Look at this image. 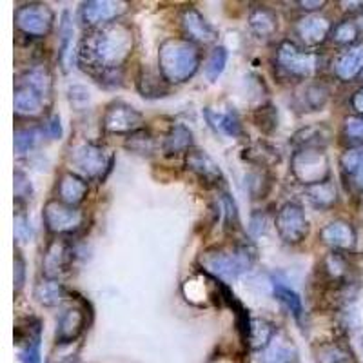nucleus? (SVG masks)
<instances>
[{
    "label": "nucleus",
    "mask_w": 363,
    "mask_h": 363,
    "mask_svg": "<svg viewBox=\"0 0 363 363\" xmlns=\"http://www.w3.org/2000/svg\"><path fill=\"white\" fill-rule=\"evenodd\" d=\"M133 50V29L122 22H111L95 28L80 40L77 64L102 86H116Z\"/></svg>",
    "instance_id": "nucleus-1"
},
{
    "label": "nucleus",
    "mask_w": 363,
    "mask_h": 363,
    "mask_svg": "<svg viewBox=\"0 0 363 363\" xmlns=\"http://www.w3.org/2000/svg\"><path fill=\"white\" fill-rule=\"evenodd\" d=\"M202 55L199 45L187 38H167L158 50V69L167 84H184L199 71Z\"/></svg>",
    "instance_id": "nucleus-2"
},
{
    "label": "nucleus",
    "mask_w": 363,
    "mask_h": 363,
    "mask_svg": "<svg viewBox=\"0 0 363 363\" xmlns=\"http://www.w3.org/2000/svg\"><path fill=\"white\" fill-rule=\"evenodd\" d=\"M256 260V251L247 244L235 247H209L200 255L199 264L206 274L220 281H235L251 271Z\"/></svg>",
    "instance_id": "nucleus-3"
},
{
    "label": "nucleus",
    "mask_w": 363,
    "mask_h": 363,
    "mask_svg": "<svg viewBox=\"0 0 363 363\" xmlns=\"http://www.w3.org/2000/svg\"><path fill=\"white\" fill-rule=\"evenodd\" d=\"M50 69L33 66L24 71L15 84V113L21 116H37L44 111L45 99L51 95Z\"/></svg>",
    "instance_id": "nucleus-4"
},
{
    "label": "nucleus",
    "mask_w": 363,
    "mask_h": 363,
    "mask_svg": "<svg viewBox=\"0 0 363 363\" xmlns=\"http://www.w3.org/2000/svg\"><path fill=\"white\" fill-rule=\"evenodd\" d=\"M67 162L73 173L80 174L86 180H104L111 169L113 157H109L102 145L84 142L71 147Z\"/></svg>",
    "instance_id": "nucleus-5"
},
{
    "label": "nucleus",
    "mask_w": 363,
    "mask_h": 363,
    "mask_svg": "<svg viewBox=\"0 0 363 363\" xmlns=\"http://www.w3.org/2000/svg\"><path fill=\"white\" fill-rule=\"evenodd\" d=\"M294 178L306 187L330 180V162L323 149H298L291 158Z\"/></svg>",
    "instance_id": "nucleus-6"
},
{
    "label": "nucleus",
    "mask_w": 363,
    "mask_h": 363,
    "mask_svg": "<svg viewBox=\"0 0 363 363\" xmlns=\"http://www.w3.org/2000/svg\"><path fill=\"white\" fill-rule=\"evenodd\" d=\"M277 64L287 77L306 80L320 67V57L311 51L300 50L294 42L284 40L277 50Z\"/></svg>",
    "instance_id": "nucleus-7"
},
{
    "label": "nucleus",
    "mask_w": 363,
    "mask_h": 363,
    "mask_svg": "<svg viewBox=\"0 0 363 363\" xmlns=\"http://www.w3.org/2000/svg\"><path fill=\"white\" fill-rule=\"evenodd\" d=\"M55 24V13L48 4L31 2L24 4L15 13V26L26 37L42 38L51 33Z\"/></svg>",
    "instance_id": "nucleus-8"
},
{
    "label": "nucleus",
    "mask_w": 363,
    "mask_h": 363,
    "mask_svg": "<svg viewBox=\"0 0 363 363\" xmlns=\"http://www.w3.org/2000/svg\"><path fill=\"white\" fill-rule=\"evenodd\" d=\"M42 218H44L45 229L51 235H73L84 225V213L80 209L67 203L60 202V200H50L44 206L42 211Z\"/></svg>",
    "instance_id": "nucleus-9"
},
{
    "label": "nucleus",
    "mask_w": 363,
    "mask_h": 363,
    "mask_svg": "<svg viewBox=\"0 0 363 363\" xmlns=\"http://www.w3.org/2000/svg\"><path fill=\"white\" fill-rule=\"evenodd\" d=\"M274 225H277L278 236L289 245L301 244L307 238V235H309V220H307L306 211H303L300 203H284L278 209Z\"/></svg>",
    "instance_id": "nucleus-10"
},
{
    "label": "nucleus",
    "mask_w": 363,
    "mask_h": 363,
    "mask_svg": "<svg viewBox=\"0 0 363 363\" xmlns=\"http://www.w3.org/2000/svg\"><path fill=\"white\" fill-rule=\"evenodd\" d=\"M142 124H144V115L124 100H115L109 104L102 116L104 129L115 135H133L140 131Z\"/></svg>",
    "instance_id": "nucleus-11"
},
{
    "label": "nucleus",
    "mask_w": 363,
    "mask_h": 363,
    "mask_svg": "<svg viewBox=\"0 0 363 363\" xmlns=\"http://www.w3.org/2000/svg\"><path fill=\"white\" fill-rule=\"evenodd\" d=\"M128 11V2L122 0H89L80 8V21L87 28H102L111 24Z\"/></svg>",
    "instance_id": "nucleus-12"
},
{
    "label": "nucleus",
    "mask_w": 363,
    "mask_h": 363,
    "mask_svg": "<svg viewBox=\"0 0 363 363\" xmlns=\"http://www.w3.org/2000/svg\"><path fill=\"white\" fill-rule=\"evenodd\" d=\"M87 323L86 309L80 303H67L60 309L57 318V329H55V340L60 345H67L80 338Z\"/></svg>",
    "instance_id": "nucleus-13"
},
{
    "label": "nucleus",
    "mask_w": 363,
    "mask_h": 363,
    "mask_svg": "<svg viewBox=\"0 0 363 363\" xmlns=\"http://www.w3.org/2000/svg\"><path fill=\"white\" fill-rule=\"evenodd\" d=\"M186 167L207 187H220L225 182L220 165L200 149H191L186 155Z\"/></svg>",
    "instance_id": "nucleus-14"
},
{
    "label": "nucleus",
    "mask_w": 363,
    "mask_h": 363,
    "mask_svg": "<svg viewBox=\"0 0 363 363\" xmlns=\"http://www.w3.org/2000/svg\"><path fill=\"white\" fill-rule=\"evenodd\" d=\"M73 247L69 242L64 238L53 240L44 252V260H42V269H44L45 278H55L57 280L58 274L67 271V267L73 262Z\"/></svg>",
    "instance_id": "nucleus-15"
},
{
    "label": "nucleus",
    "mask_w": 363,
    "mask_h": 363,
    "mask_svg": "<svg viewBox=\"0 0 363 363\" xmlns=\"http://www.w3.org/2000/svg\"><path fill=\"white\" fill-rule=\"evenodd\" d=\"M182 28L186 31L187 40L194 44H213L218 40V31L206 21L196 8H187L182 15Z\"/></svg>",
    "instance_id": "nucleus-16"
},
{
    "label": "nucleus",
    "mask_w": 363,
    "mask_h": 363,
    "mask_svg": "<svg viewBox=\"0 0 363 363\" xmlns=\"http://www.w3.org/2000/svg\"><path fill=\"white\" fill-rule=\"evenodd\" d=\"M294 29H296V35L300 37V40L306 45H320L333 31L329 18L323 17V15H318V13H311V15L300 18Z\"/></svg>",
    "instance_id": "nucleus-17"
},
{
    "label": "nucleus",
    "mask_w": 363,
    "mask_h": 363,
    "mask_svg": "<svg viewBox=\"0 0 363 363\" xmlns=\"http://www.w3.org/2000/svg\"><path fill=\"white\" fill-rule=\"evenodd\" d=\"M333 71L343 82H351L358 74L363 73V40L349 45L345 51L336 57Z\"/></svg>",
    "instance_id": "nucleus-18"
},
{
    "label": "nucleus",
    "mask_w": 363,
    "mask_h": 363,
    "mask_svg": "<svg viewBox=\"0 0 363 363\" xmlns=\"http://www.w3.org/2000/svg\"><path fill=\"white\" fill-rule=\"evenodd\" d=\"M320 235L327 245L340 249V251H349L356 245L354 227L345 220H335V222L327 223Z\"/></svg>",
    "instance_id": "nucleus-19"
},
{
    "label": "nucleus",
    "mask_w": 363,
    "mask_h": 363,
    "mask_svg": "<svg viewBox=\"0 0 363 363\" xmlns=\"http://www.w3.org/2000/svg\"><path fill=\"white\" fill-rule=\"evenodd\" d=\"M87 191H89V187H87L86 178H82L80 174L64 173L62 177L58 178V200L67 203V206L77 207L79 203H82L84 199L87 196Z\"/></svg>",
    "instance_id": "nucleus-20"
},
{
    "label": "nucleus",
    "mask_w": 363,
    "mask_h": 363,
    "mask_svg": "<svg viewBox=\"0 0 363 363\" xmlns=\"http://www.w3.org/2000/svg\"><path fill=\"white\" fill-rule=\"evenodd\" d=\"M203 116H206L207 124L215 131L222 133L225 136H231V138H240L244 135V125H242V120H240L238 113L233 111V109H227V111H215V109L206 108L203 109Z\"/></svg>",
    "instance_id": "nucleus-21"
},
{
    "label": "nucleus",
    "mask_w": 363,
    "mask_h": 363,
    "mask_svg": "<svg viewBox=\"0 0 363 363\" xmlns=\"http://www.w3.org/2000/svg\"><path fill=\"white\" fill-rule=\"evenodd\" d=\"M193 145V131L186 124H173L169 131L165 133L162 151L165 157H177L182 153H189Z\"/></svg>",
    "instance_id": "nucleus-22"
},
{
    "label": "nucleus",
    "mask_w": 363,
    "mask_h": 363,
    "mask_svg": "<svg viewBox=\"0 0 363 363\" xmlns=\"http://www.w3.org/2000/svg\"><path fill=\"white\" fill-rule=\"evenodd\" d=\"M249 29L258 38H271L278 31V15L267 6H258L249 13Z\"/></svg>",
    "instance_id": "nucleus-23"
},
{
    "label": "nucleus",
    "mask_w": 363,
    "mask_h": 363,
    "mask_svg": "<svg viewBox=\"0 0 363 363\" xmlns=\"http://www.w3.org/2000/svg\"><path fill=\"white\" fill-rule=\"evenodd\" d=\"M271 289L272 296L277 298L281 306L293 314L296 322H301V318H303V301H301L300 294H298L293 287H289V285L285 284L280 277L271 278Z\"/></svg>",
    "instance_id": "nucleus-24"
},
{
    "label": "nucleus",
    "mask_w": 363,
    "mask_h": 363,
    "mask_svg": "<svg viewBox=\"0 0 363 363\" xmlns=\"http://www.w3.org/2000/svg\"><path fill=\"white\" fill-rule=\"evenodd\" d=\"M296 359V347L289 338L281 335L274 336V340L262 351V363H294Z\"/></svg>",
    "instance_id": "nucleus-25"
},
{
    "label": "nucleus",
    "mask_w": 363,
    "mask_h": 363,
    "mask_svg": "<svg viewBox=\"0 0 363 363\" xmlns=\"http://www.w3.org/2000/svg\"><path fill=\"white\" fill-rule=\"evenodd\" d=\"M316 363H356L354 352L345 342H327L320 343L314 349Z\"/></svg>",
    "instance_id": "nucleus-26"
},
{
    "label": "nucleus",
    "mask_w": 363,
    "mask_h": 363,
    "mask_svg": "<svg viewBox=\"0 0 363 363\" xmlns=\"http://www.w3.org/2000/svg\"><path fill=\"white\" fill-rule=\"evenodd\" d=\"M33 294L40 306L57 307L60 306L64 301V298H66V289H64V285L58 280H55V278L44 277L37 285H35Z\"/></svg>",
    "instance_id": "nucleus-27"
},
{
    "label": "nucleus",
    "mask_w": 363,
    "mask_h": 363,
    "mask_svg": "<svg viewBox=\"0 0 363 363\" xmlns=\"http://www.w3.org/2000/svg\"><path fill=\"white\" fill-rule=\"evenodd\" d=\"M306 194L309 202L313 203L316 209H330L335 207L338 202V189H336V184L333 180L322 182V184H316V186L306 187Z\"/></svg>",
    "instance_id": "nucleus-28"
},
{
    "label": "nucleus",
    "mask_w": 363,
    "mask_h": 363,
    "mask_svg": "<svg viewBox=\"0 0 363 363\" xmlns=\"http://www.w3.org/2000/svg\"><path fill=\"white\" fill-rule=\"evenodd\" d=\"M329 129L323 124L307 125V128L300 129V131L293 136V144L296 145L298 149H323L327 145V142H329Z\"/></svg>",
    "instance_id": "nucleus-29"
},
{
    "label": "nucleus",
    "mask_w": 363,
    "mask_h": 363,
    "mask_svg": "<svg viewBox=\"0 0 363 363\" xmlns=\"http://www.w3.org/2000/svg\"><path fill=\"white\" fill-rule=\"evenodd\" d=\"M277 335V327L272 325L271 322H267L264 318H252L247 345L251 347L252 351H264Z\"/></svg>",
    "instance_id": "nucleus-30"
},
{
    "label": "nucleus",
    "mask_w": 363,
    "mask_h": 363,
    "mask_svg": "<svg viewBox=\"0 0 363 363\" xmlns=\"http://www.w3.org/2000/svg\"><path fill=\"white\" fill-rule=\"evenodd\" d=\"M160 77L157 73L142 69V73L138 74V80H136V86H138V91L144 99H160V96L167 95V91L164 89L165 80Z\"/></svg>",
    "instance_id": "nucleus-31"
},
{
    "label": "nucleus",
    "mask_w": 363,
    "mask_h": 363,
    "mask_svg": "<svg viewBox=\"0 0 363 363\" xmlns=\"http://www.w3.org/2000/svg\"><path fill=\"white\" fill-rule=\"evenodd\" d=\"M44 129L38 125H26V128H17L15 131V151L17 155H28L29 151H33L35 145L40 140Z\"/></svg>",
    "instance_id": "nucleus-32"
},
{
    "label": "nucleus",
    "mask_w": 363,
    "mask_h": 363,
    "mask_svg": "<svg viewBox=\"0 0 363 363\" xmlns=\"http://www.w3.org/2000/svg\"><path fill=\"white\" fill-rule=\"evenodd\" d=\"M73 21H71L69 11H64L60 17V28H58V35H60V48H58V60L66 69V58L71 51V42H73Z\"/></svg>",
    "instance_id": "nucleus-33"
},
{
    "label": "nucleus",
    "mask_w": 363,
    "mask_h": 363,
    "mask_svg": "<svg viewBox=\"0 0 363 363\" xmlns=\"http://www.w3.org/2000/svg\"><path fill=\"white\" fill-rule=\"evenodd\" d=\"M252 122L262 133L269 135L278 128V111L272 104H264L252 113Z\"/></svg>",
    "instance_id": "nucleus-34"
},
{
    "label": "nucleus",
    "mask_w": 363,
    "mask_h": 363,
    "mask_svg": "<svg viewBox=\"0 0 363 363\" xmlns=\"http://www.w3.org/2000/svg\"><path fill=\"white\" fill-rule=\"evenodd\" d=\"M245 153H247L245 155V158H247L249 162H252V164L256 165H262V167H265V165H272L274 162L280 160V155H278L277 149L271 147V145L267 144H262V142L251 145Z\"/></svg>",
    "instance_id": "nucleus-35"
},
{
    "label": "nucleus",
    "mask_w": 363,
    "mask_h": 363,
    "mask_svg": "<svg viewBox=\"0 0 363 363\" xmlns=\"http://www.w3.org/2000/svg\"><path fill=\"white\" fill-rule=\"evenodd\" d=\"M227 60H229V51L223 45H218V48L211 51L209 58H207L206 62V77L211 82H215L220 74L223 73V69L227 66Z\"/></svg>",
    "instance_id": "nucleus-36"
},
{
    "label": "nucleus",
    "mask_w": 363,
    "mask_h": 363,
    "mask_svg": "<svg viewBox=\"0 0 363 363\" xmlns=\"http://www.w3.org/2000/svg\"><path fill=\"white\" fill-rule=\"evenodd\" d=\"M125 147L131 149L133 153L136 155H151L155 151V140L147 131L140 129V131H136L128 136Z\"/></svg>",
    "instance_id": "nucleus-37"
},
{
    "label": "nucleus",
    "mask_w": 363,
    "mask_h": 363,
    "mask_svg": "<svg viewBox=\"0 0 363 363\" xmlns=\"http://www.w3.org/2000/svg\"><path fill=\"white\" fill-rule=\"evenodd\" d=\"M327 100H329V91L322 84H313L303 93V106H307L311 111L322 109L327 104Z\"/></svg>",
    "instance_id": "nucleus-38"
},
{
    "label": "nucleus",
    "mask_w": 363,
    "mask_h": 363,
    "mask_svg": "<svg viewBox=\"0 0 363 363\" xmlns=\"http://www.w3.org/2000/svg\"><path fill=\"white\" fill-rule=\"evenodd\" d=\"M358 33H359V28L356 22L343 21L333 28V31H330V38H333V42H336V44H352V42L358 38Z\"/></svg>",
    "instance_id": "nucleus-39"
},
{
    "label": "nucleus",
    "mask_w": 363,
    "mask_h": 363,
    "mask_svg": "<svg viewBox=\"0 0 363 363\" xmlns=\"http://www.w3.org/2000/svg\"><path fill=\"white\" fill-rule=\"evenodd\" d=\"M220 209H222L223 213V220H225L227 229L238 227V207H236V202L227 191H223V193L220 194Z\"/></svg>",
    "instance_id": "nucleus-40"
},
{
    "label": "nucleus",
    "mask_w": 363,
    "mask_h": 363,
    "mask_svg": "<svg viewBox=\"0 0 363 363\" xmlns=\"http://www.w3.org/2000/svg\"><path fill=\"white\" fill-rule=\"evenodd\" d=\"M35 189L29 182L28 174L22 173L21 169L15 171V199H17L18 203H26L33 199Z\"/></svg>",
    "instance_id": "nucleus-41"
},
{
    "label": "nucleus",
    "mask_w": 363,
    "mask_h": 363,
    "mask_svg": "<svg viewBox=\"0 0 363 363\" xmlns=\"http://www.w3.org/2000/svg\"><path fill=\"white\" fill-rule=\"evenodd\" d=\"M15 238L18 244H29L33 240V227L24 211H18L15 215Z\"/></svg>",
    "instance_id": "nucleus-42"
},
{
    "label": "nucleus",
    "mask_w": 363,
    "mask_h": 363,
    "mask_svg": "<svg viewBox=\"0 0 363 363\" xmlns=\"http://www.w3.org/2000/svg\"><path fill=\"white\" fill-rule=\"evenodd\" d=\"M67 99H69L71 108L77 109V111H84V109L89 106V91L86 89L80 84H74V86L67 87Z\"/></svg>",
    "instance_id": "nucleus-43"
},
{
    "label": "nucleus",
    "mask_w": 363,
    "mask_h": 363,
    "mask_svg": "<svg viewBox=\"0 0 363 363\" xmlns=\"http://www.w3.org/2000/svg\"><path fill=\"white\" fill-rule=\"evenodd\" d=\"M363 158V147H351L347 149L345 153L340 157V165H342L343 173H347L349 177H352V174L356 173V169H358L359 162H362Z\"/></svg>",
    "instance_id": "nucleus-44"
},
{
    "label": "nucleus",
    "mask_w": 363,
    "mask_h": 363,
    "mask_svg": "<svg viewBox=\"0 0 363 363\" xmlns=\"http://www.w3.org/2000/svg\"><path fill=\"white\" fill-rule=\"evenodd\" d=\"M18 359H21V363H42L40 342H29L21 345V349H18Z\"/></svg>",
    "instance_id": "nucleus-45"
},
{
    "label": "nucleus",
    "mask_w": 363,
    "mask_h": 363,
    "mask_svg": "<svg viewBox=\"0 0 363 363\" xmlns=\"http://www.w3.org/2000/svg\"><path fill=\"white\" fill-rule=\"evenodd\" d=\"M345 135L351 140H363V115L349 116L345 120Z\"/></svg>",
    "instance_id": "nucleus-46"
},
{
    "label": "nucleus",
    "mask_w": 363,
    "mask_h": 363,
    "mask_svg": "<svg viewBox=\"0 0 363 363\" xmlns=\"http://www.w3.org/2000/svg\"><path fill=\"white\" fill-rule=\"evenodd\" d=\"M26 284V260L21 249L15 251V291L21 293Z\"/></svg>",
    "instance_id": "nucleus-47"
},
{
    "label": "nucleus",
    "mask_w": 363,
    "mask_h": 363,
    "mask_svg": "<svg viewBox=\"0 0 363 363\" xmlns=\"http://www.w3.org/2000/svg\"><path fill=\"white\" fill-rule=\"evenodd\" d=\"M45 135L53 138V140H58V138H62V124H60V115H51L50 120L45 122V128H44Z\"/></svg>",
    "instance_id": "nucleus-48"
},
{
    "label": "nucleus",
    "mask_w": 363,
    "mask_h": 363,
    "mask_svg": "<svg viewBox=\"0 0 363 363\" xmlns=\"http://www.w3.org/2000/svg\"><path fill=\"white\" fill-rule=\"evenodd\" d=\"M351 106H352V109L358 113V115H363V87L362 89L356 91L354 95H352Z\"/></svg>",
    "instance_id": "nucleus-49"
},
{
    "label": "nucleus",
    "mask_w": 363,
    "mask_h": 363,
    "mask_svg": "<svg viewBox=\"0 0 363 363\" xmlns=\"http://www.w3.org/2000/svg\"><path fill=\"white\" fill-rule=\"evenodd\" d=\"M327 2L323 0H314V2H309V0H303V2H298L301 9H306V11H318V9H322Z\"/></svg>",
    "instance_id": "nucleus-50"
},
{
    "label": "nucleus",
    "mask_w": 363,
    "mask_h": 363,
    "mask_svg": "<svg viewBox=\"0 0 363 363\" xmlns=\"http://www.w3.org/2000/svg\"><path fill=\"white\" fill-rule=\"evenodd\" d=\"M352 182H354V186L363 193V158H362V162H359L356 173L352 174Z\"/></svg>",
    "instance_id": "nucleus-51"
},
{
    "label": "nucleus",
    "mask_w": 363,
    "mask_h": 363,
    "mask_svg": "<svg viewBox=\"0 0 363 363\" xmlns=\"http://www.w3.org/2000/svg\"><path fill=\"white\" fill-rule=\"evenodd\" d=\"M362 26H363V21H362Z\"/></svg>",
    "instance_id": "nucleus-52"
}]
</instances>
